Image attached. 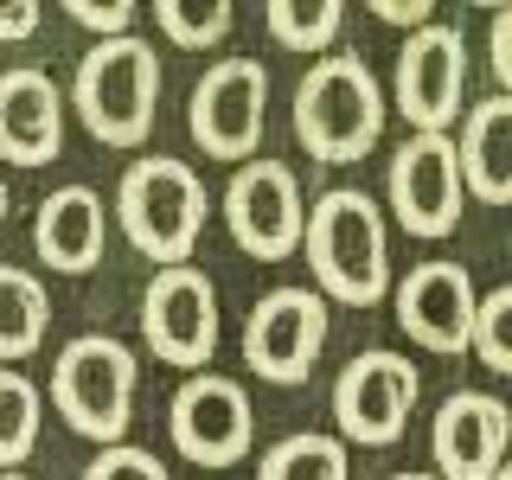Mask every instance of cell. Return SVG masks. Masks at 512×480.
I'll return each mask as SVG.
<instances>
[{
    "instance_id": "1",
    "label": "cell",
    "mask_w": 512,
    "mask_h": 480,
    "mask_svg": "<svg viewBox=\"0 0 512 480\" xmlns=\"http://www.w3.org/2000/svg\"><path fill=\"white\" fill-rule=\"evenodd\" d=\"M301 244L314 263V295L346 301V308H378L391 295V237H384V212L359 186H333L308 205Z\"/></svg>"
},
{
    "instance_id": "2",
    "label": "cell",
    "mask_w": 512,
    "mask_h": 480,
    "mask_svg": "<svg viewBox=\"0 0 512 480\" xmlns=\"http://www.w3.org/2000/svg\"><path fill=\"white\" fill-rule=\"evenodd\" d=\"M295 135L320 167H346V160L372 154L384 135V90L372 64L352 52L314 58L295 90Z\"/></svg>"
},
{
    "instance_id": "3",
    "label": "cell",
    "mask_w": 512,
    "mask_h": 480,
    "mask_svg": "<svg viewBox=\"0 0 512 480\" xmlns=\"http://www.w3.org/2000/svg\"><path fill=\"white\" fill-rule=\"evenodd\" d=\"M71 103L84 128L103 148H141L154 135V103H160V64L154 45L122 32V39H96L77 58L71 77Z\"/></svg>"
},
{
    "instance_id": "4",
    "label": "cell",
    "mask_w": 512,
    "mask_h": 480,
    "mask_svg": "<svg viewBox=\"0 0 512 480\" xmlns=\"http://www.w3.org/2000/svg\"><path fill=\"white\" fill-rule=\"evenodd\" d=\"M135 378H141V365L122 340L77 333L52 359V410L84 442L116 448V442H128V423H135Z\"/></svg>"
},
{
    "instance_id": "5",
    "label": "cell",
    "mask_w": 512,
    "mask_h": 480,
    "mask_svg": "<svg viewBox=\"0 0 512 480\" xmlns=\"http://www.w3.org/2000/svg\"><path fill=\"white\" fill-rule=\"evenodd\" d=\"M116 218L128 231V244L141 256H154L160 269L192 263V244L205 231V180L186 160H135L116 186Z\"/></svg>"
},
{
    "instance_id": "6",
    "label": "cell",
    "mask_w": 512,
    "mask_h": 480,
    "mask_svg": "<svg viewBox=\"0 0 512 480\" xmlns=\"http://www.w3.org/2000/svg\"><path fill=\"white\" fill-rule=\"evenodd\" d=\"M301 224H308V205H301V180L282 160H244L224 186V231L231 244L256 256V263H288L301 250Z\"/></svg>"
},
{
    "instance_id": "7",
    "label": "cell",
    "mask_w": 512,
    "mask_h": 480,
    "mask_svg": "<svg viewBox=\"0 0 512 480\" xmlns=\"http://www.w3.org/2000/svg\"><path fill=\"white\" fill-rule=\"evenodd\" d=\"M416 365L391 346H372L333 378V423H340V442H359V448H391L397 436L410 429V410H416Z\"/></svg>"
},
{
    "instance_id": "8",
    "label": "cell",
    "mask_w": 512,
    "mask_h": 480,
    "mask_svg": "<svg viewBox=\"0 0 512 480\" xmlns=\"http://www.w3.org/2000/svg\"><path fill=\"white\" fill-rule=\"evenodd\" d=\"M269 122V71L256 58H218L192 84L186 128L205 148V160H250Z\"/></svg>"
},
{
    "instance_id": "9",
    "label": "cell",
    "mask_w": 512,
    "mask_h": 480,
    "mask_svg": "<svg viewBox=\"0 0 512 480\" xmlns=\"http://www.w3.org/2000/svg\"><path fill=\"white\" fill-rule=\"evenodd\" d=\"M327 352V301L314 288L288 282L269 288L244 320V365L263 384H308V372Z\"/></svg>"
},
{
    "instance_id": "10",
    "label": "cell",
    "mask_w": 512,
    "mask_h": 480,
    "mask_svg": "<svg viewBox=\"0 0 512 480\" xmlns=\"http://www.w3.org/2000/svg\"><path fill=\"white\" fill-rule=\"evenodd\" d=\"M141 340L160 365H212L218 352V288L205 269L192 263H173V269H154L148 295H141Z\"/></svg>"
},
{
    "instance_id": "11",
    "label": "cell",
    "mask_w": 512,
    "mask_h": 480,
    "mask_svg": "<svg viewBox=\"0 0 512 480\" xmlns=\"http://www.w3.org/2000/svg\"><path fill=\"white\" fill-rule=\"evenodd\" d=\"M397 116L410 122V135H448V122L461 116V90H468V39L455 26L429 20L416 26L397 52Z\"/></svg>"
},
{
    "instance_id": "12",
    "label": "cell",
    "mask_w": 512,
    "mask_h": 480,
    "mask_svg": "<svg viewBox=\"0 0 512 480\" xmlns=\"http://www.w3.org/2000/svg\"><path fill=\"white\" fill-rule=\"evenodd\" d=\"M173 448L199 468H237L256 442V416H250V397L237 378L224 372H192L180 391H173Z\"/></svg>"
},
{
    "instance_id": "13",
    "label": "cell",
    "mask_w": 512,
    "mask_h": 480,
    "mask_svg": "<svg viewBox=\"0 0 512 480\" xmlns=\"http://www.w3.org/2000/svg\"><path fill=\"white\" fill-rule=\"evenodd\" d=\"M384 192H391V212L410 237H429V244L448 237L461 224V199H468L461 192V167H455V141L448 135H410L391 154Z\"/></svg>"
},
{
    "instance_id": "14",
    "label": "cell",
    "mask_w": 512,
    "mask_h": 480,
    "mask_svg": "<svg viewBox=\"0 0 512 480\" xmlns=\"http://www.w3.org/2000/svg\"><path fill=\"white\" fill-rule=\"evenodd\" d=\"M512 410L493 391H448L436 423H429V455L436 480H493L506 468Z\"/></svg>"
},
{
    "instance_id": "15",
    "label": "cell",
    "mask_w": 512,
    "mask_h": 480,
    "mask_svg": "<svg viewBox=\"0 0 512 480\" xmlns=\"http://www.w3.org/2000/svg\"><path fill=\"white\" fill-rule=\"evenodd\" d=\"M474 276L468 263H416L404 282L391 288V308H397V327L410 333L423 352H468V333H474Z\"/></svg>"
},
{
    "instance_id": "16",
    "label": "cell",
    "mask_w": 512,
    "mask_h": 480,
    "mask_svg": "<svg viewBox=\"0 0 512 480\" xmlns=\"http://www.w3.org/2000/svg\"><path fill=\"white\" fill-rule=\"evenodd\" d=\"M64 148V90L39 64L0 71V160L13 167H45Z\"/></svg>"
},
{
    "instance_id": "17",
    "label": "cell",
    "mask_w": 512,
    "mask_h": 480,
    "mask_svg": "<svg viewBox=\"0 0 512 480\" xmlns=\"http://www.w3.org/2000/svg\"><path fill=\"white\" fill-rule=\"evenodd\" d=\"M103 237H109V218H103V199L90 186H58L39 199V218H32V250H39L45 269L58 276H84V269L103 263Z\"/></svg>"
},
{
    "instance_id": "18",
    "label": "cell",
    "mask_w": 512,
    "mask_h": 480,
    "mask_svg": "<svg viewBox=\"0 0 512 480\" xmlns=\"http://www.w3.org/2000/svg\"><path fill=\"white\" fill-rule=\"evenodd\" d=\"M455 167H461V192H474L480 205H506L512 199V103L487 96L468 109L455 141Z\"/></svg>"
},
{
    "instance_id": "19",
    "label": "cell",
    "mask_w": 512,
    "mask_h": 480,
    "mask_svg": "<svg viewBox=\"0 0 512 480\" xmlns=\"http://www.w3.org/2000/svg\"><path fill=\"white\" fill-rule=\"evenodd\" d=\"M45 327H52V295L45 282L20 263H0V365H20L45 346Z\"/></svg>"
},
{
    "instance_id": "20",
    "label": "cell",
    "mask_w": 512,
    "mask_h": 480,
    "mask_svg": "<svg viewBox=\"0 0 512 480\" xmlns=\"http://www.w3.org/2000/svg\"><path fill=\"white\" fill-rule=\"evenodd\" d=\"M256 480H346V442L320 436V429H295L256 461Z\"/></svg>"
},
{
    "instance_id": "21",
    "label": "cell",
    "mask_w": 512,
    "mask_h": 480,
    "mask_svg": "<svg viewBox=\"0 0 512 480\" xmlns=\"http://www.w3.org/2000/svg\"><path fill=\"white\" fill-rule=\"evenodd\" d=\"M269 39L282 45V52H301V58H320L333 39H340V26H346V7L340 0H269Z\"/></svg>"
},
{
    "instance_id": "22",
    "label": "cell",
    "mask_w": 512,
    "mask_h": 480,
    "mask_svg": "<svg viewBox=\"0 0 512 480\" xmlns=\"http://www.w3.org/2000/svg\"><path fill=\"white\" fill-rule=\"evenodd\" d=\"M39 423H45V397L26 372L0 365V474H13L20 461L39 448Z\"/></svg>"
},
{
    "instance_id": "23",
    "label": "cell",
    "mask_w": 512,
    "mask_h": 480,
    "mask_svg": "<svg viewBox=\"0 0 512 480\" xmlns=\"http://www.w3.org/2000/svg\"><path fill=\"white\" fill-rule=\"evenodd\" d=\"M154 26L167 32V45H180V52H205V45H218L224 32H231V7L224 0H154Z\"/></svg>"
},
{
    "instance_id": "24",
    "label": "cell",
    "mask_w": 512,
    "mask_h": 480,
    "mask_svg": "<svg viewBox=\"0 0 512 480\" xmlns=\"http://www.w3.org/2000/svg\"><path fill=\"white\" fill-rule=\"evenodd\" d=\"M468 352H480V365L487 372H512V288H487V295L474 301V333H468Z\"/></svg>"
},
{
    "instance_id": "25",
    "label": "cell",
    "mask_w": 512,
    "mask_h": 480,
    "mask_svg": "<svg viewBox=\"0 0 512 480\" xmlns=\"http://www.w3.org/2000/svg\"><path fill=\"white\" fill-rule=\"evenodd\" d=\"M84 480H167L154 448H135V442H116V448H96V461L84 468Z\"/></svg>"
},
{
    "instance_id": "26",
    "label": "cell",
    "mask_w": 512,
    "mask_h": 480,
    "mask_svg": "<svg viewBox=\"0 0 512 480\" xmlns=\"http://www.w3.org/2000/svg\"><path fill=\"white\" fill-rule=\"evenodd\" d=\"M64 13H71L77 26L103 32V39H122V32H135V0H64Z\"/></svg>"
},
{
    "instance_id": "27",
    "label": "cell",
    "mask_w": 512,
    "mask_h": 480,
    "mask_svg": "<svg viewBox=\"0 0 512 480\" xmlns=\"http://www.w3.org/2000/svg\"><path fill=\"white\" fill-rule=\"evenodd\" d=\"M39 26H45L39 0H0V45H26Z\"/></svg>"
},
{
    "instance_id": "28",
    "label": "cell",
    "mask_w": 512,
    "mask_h": 480,
    "mask_svg": "<svg viewBox=\"0 0 512 480\" xmlns=\"http://www.w3.org/2000/svg\"><path fill=\"white\" fill-rule=\"evenodd\" d=\"M372 13H378V20H391V26H429V20H436V7H429V0H372Z\"/></svg>"
},
{
    "instance_id": "29",
    "label": "cell",
    "mask_w": 512,
    "mask_h": 480,
    "mask_svg": "<svg viewBox=\"0 0 512 480\" xmlns=\"http://www.w3.org/2000/svg\"><path fill=\"white\" fill-rule=\"evenodd\" d=\"M493 77L512 84V13H493Z\"/></svg>"
},
{
    "instance_id": "30",
    "label": "cell",
    "mask_w": 512,
    "mask_h": 480,
    "mask_svg": "<svg viewBox=\"0 0 512 480\" xmlns=\"http://www.w3.org/2000/svg\"><path fill=\"white\" fill-rule=\"evenodd\" d=\"M7 205H13V192H7V180H0V224H7Z\"/></svg>"
},
{
    "instance_id": "31",
    "label": "cell",
    "mask_w": 512,
    "mask_h": 480,
    "mask_svg": "<svg viewBox=\"0 0 512 480\" xmlns=\"http://www.w3.org/2000/svg\"><path fill=\"white\" fill-rule=\"evenodd\" d=\"M391 480H436V474H423V468H416V474H391Z\"/></svg>"
},
{
    "instance_id": "32",
    "label": "cell",
    "mask_w": 512,
    "mask_h": 480,
    "mask_svg": "<svg viewBox=\"0 0 512 480\" xmlns=\"http://www.w3.org/2000/svg\"><path fill=\"white\" fill-rule=\"evenodd\" d=\"M0 480H32V474H20V468H13V474H0Z\"/></svg>"
},
{
    "instance_id": "33",
    "label": "cell",
    "mask_w": 512,
    "mask_h": 480,
    "mask_svg": "<svg viewBox=\"0 0 512 480\" xmlns=\"http://www.w3.org/2000/svg\"><path fill=\"white\" fill-rule=\"evenodd\" d=\"M493 480H512V468H500V474H493Z\"/></svg>"
}]
</instances>
